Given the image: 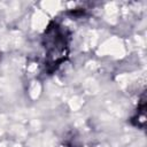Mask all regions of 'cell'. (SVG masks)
<instances>
[{"label":"cell","instance_id":"6da1fadb","mask_svg":"<svg viewBox=\"0 0 147 147\" xmlns=\"http://www.w3.org/2000/svg\"><path fill=\"white\" fill-rule=\"evenodd\" d=\"M42 40L46 51L45 65L48 72H53L63 61H65L68 56L69 34L67 33L65 29L53 22L46 29Z\"/></svg>","mask_w":147,"mask_h":147},{"label":"cell","instance_id":"7a4b0ae2","mask_svg":"<svg viewBox=\"0 0 147 147\" xmlns=\"http://www.w3.org/2000/svg\"><path fill=\"white\" fill-rule=\"evenodd\" d=\"M146 99H145V94H142V98H141V101L138 106V109H137V115L132 118V123L138 126V127H144L145 126V122H146V117H145V110H146Z\"/></svg>","mask_w":147,"mask_h":147}]
</instances>
